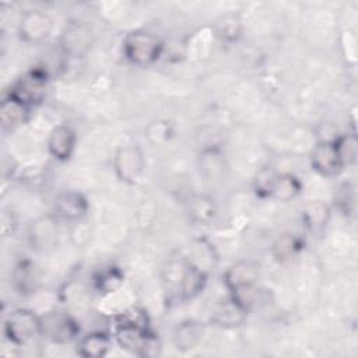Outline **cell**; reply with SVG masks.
<instances>
[{"instance_id": "obj_1", "label": "cell", "mask_w": 358, "mask_h": 358, "mask_svg": "<svg viewBox=\"0 0 358 358\" xmlns=\"http://www.w3.org/2000/svg\"><path fill=\"white\" fill-rule=\"evenodd\" d=\"M122 45L126 59L137 66H148L157 62L164 50V45L158 36L143 29L129 32Z\"/></svg>"}, {"instance_id": "obj_2", "label": "cell", "mask_w": 358, "mask_h": 358, "mask_svg": "<svg viewBox=\"0 0 358 358\" xmlns=\"http://www.w3.org/2000/svg\"><path fill=\"white\" fill-rule=\"evenodd\" d=\"M115 337L123 350L140 357H152L159 351V341L148 326L117 322Z\"/></svg>"}, {"instance_id": "obj_3", "label": "cell", "mask_w": 358, "mask_h": 358, "mask_svg": "<svg viewBox=\"0 0 358 358\" xmlns=\"http://www.w3.org/2000/svg\"><path fill=\"white\" fill-rule=\"evenodd\" d=\"M4 334L14 345H24L42 334V316L25 308L14 309L4 320Z\"/></svg>"}, {"instance_id": "obj_4", "label": "cell", "mask_w": 358, "mask_h": 358, "mask_svg": "<svg viewBox=\"0 0 358 358\" xmlns=\"http://www.w3.org/2000/svg\"><path fill=\"white\" fill-rule=\"evenodd\" d=\"M145 159L137 144H122L113 157V169L119 180L134 185L143 175Z\"/></svg>"}, {"instance_id": "obj_5", "label": "cell", "mask_w": 358, "mask_h": 358, "mask_svg": "<svg viewBox=\"0 0 358 358\" xmlns=\"http://www.w3.org/2000/svg\"><path fill=\"white\" fill-rule=\"evenodd\" d=\"M46 71L42 69H34L22 74L11 87L8 96L21 102L27 108H32L39 103L45 95L46 88Z\"/></svg>"}, {"instance_id": "obj_6", "label": "cell", "mask_w": 358, "mask_h": 358, "mask_svg": "<svg viewBox=\"0 0 358 358\" xmlns=\"http://www.w3.org/2000/svg\"><path fill=\"white\" fill-rule=\"evenodd\" d=\"M59 222L56 215H42L32 221L28 229V241L34 250L49 252L59 242Z\"/></svg>"}, {"instance_id": "obj_7", "label": "cell", "mask_w": 358, "mask_h": 358, "mask_svg": "<svg viewBox=\"0 0 358 358\" xmlns=\"http://www.w3.org/2000/svg\"><path fill=\"white\" fill-rule=\"evenodd\" d=\"M77 322L63 312H48L42 316V334L53 343L66 344L78 334Z\"/></svg>"}, {"instance_id": "obj_8", "label": "cell", "mask_w": 358, "mask_h": 358, "mask_svg": "<svg viewBox=\"0 0 358 358\" xmlns=\"http://www.w3.org/2000/svg\"><path fill=\"white\" fill-rule=\"evenodd\" d=\"M52 27V18L46 13L41 10H29L21 15L18 34L27 43H39L49 36Z\"/></svg>"}, {"instance_id": "obj_9", "label": "cell", "mask_w": 358, "mask_h": 358, "mask_svg": "<svg viewBox=\"0 0 358 358\" xmlns=\"http://www.w3.org/2000/svg\"><path fill=\"white\" fill-rule=\"evenodd\" d=\"M310 165L322 176L338 175L344 165L340 159L334 140H322L310 151Z\"/></svg>"}, {"instance_id": "obj_10", "label": "cell", "mask_w": 358, "mask_h": 358, "mask_svg": "<svg viewBox=\"0 0 358 358\" xmlns=\"http://www.w3.org/2000/svg\"><path fill=\"white\" fill-rule=\"evenodd\" d=\"M259 277L260 267L256 262L239 260L228 267V270L224 274V282L229 292H235L238 289L256 285Z\"/></svg>"}, {"instance_id": "obj_11", "label": "cell", "mask_w": 358, "mask_h": 358, "mask_svg": "<svg viewBox=\"0 0 358 358\" xmlns=\"http://www.w3.org/2000/svg\"><path fill=\"white\" fill-rule=\"evenodd\" d=\"M88 213V201L78 192H63L55 199V215L69 222L83 221Z\"/></svg>"}, {"instance_id": "obj_12", "label": "cell", "mask_w": 358, "mask_h": 358, "mask_svg": "<svg viewBox=\"0 0 358 358\" xmlns=\"http://www.w3.org/2000/svg\"><path fill=\"white\" fill-rule=\"evenodd\" d=\"M77 143L74 130L67 124H59L52 129L48 137V151L57 161H67Z\"/></svg>"}, {"instance_id": "obj_13", "label": "cell", "mask_w": 358, "mask_h": 358, "mask_svg": "<svg viewBox=\"0 0 358 358\" xmlns=\"http://www.w3.org/2000/svg\"><path fill=\"white\" fill-rule=\"evenodd\" d=\"M62 46L66 53L74 56L85 53L91 46L90 27L80 21L69 22L62 35Z\"/></svg>"}, {"instance_id": "obj_14", "label": "cell", "mask_w": 358, "mask_h": 358, "mask_svg": "<svg viewBox=\"0 0 358 358\" xmlns=\"http://www.w3.org/2000/svg\"><path fill=\"white\" fill-rule=\"evenodd\" d=\"M248 312L249 310L245 309L235 298L229 296L215 305L211 313V322L218 327H238L245 322Z\"/></svg>"}, {"instance_id": "obj_15", "label": "cell", "mask_w": 358, "mask_h": 358, "mask_svg": "<svg viewBox=\"0 0 358 358\" xmlns=\"http://www.w3.org/2000/svg\"><path fill=\"white\" fill-rule=\"evenodd\" d=\"M199 169L208 180H222L228 172L225 154L218 147H207L199 154Z\"/></svg>"}, {"instance_id": "obj_16", "label": "cell", "mask_w": 358, "mask_h": 358, "mask_svg": "<svg viewBox=\"0 0 358 358\" xmlns=\"http://www.w3.org/2000/svg\"><path fill=\"white\" fill-rule=\"evenodd\" d=\"M110 347V338L103 331H91L83 336L77 343V354L85 358H101L106 355Z\"/></svg>"}, {"instance_id": "obj_17", "label": "cell", "mask_w": 358, "mask_h": 358, "mask_svg": "<svg viewBox=\"0 0 358 358\" xmlns=\"http://www.w3.org/2000/svg\"><path fill=\"white\" fill-rule=\"evenodd\" d=\"M208 274L203 273L201 270L196 268L194 266L189 264L186 262V267L182 275V280L179 282L178 291L183 299H192L194 298L206 285Z\"/></svg>"}, {"instance_id": "obj_18", "label": "cell", "mask_w": 358, "mask_h": 358, "mask_svg": "<svg viewBox=\"0 0 358 358\" xmlns=\"http://www.w3.org/2000/svg\"><path fill=\"white\" fill-rule=\"evenodd\" d=\"M303 248L302 239L292 232L281 234L271 245V255L278 262H287L296 256Z\"/></svg>"}, {"instance_id": "obj_19", "label": "cell", "mask_w": 358, "mask_h": 358, "mask_svg": "<svg viewBox=\"0 0 358 358\" xmlns=\"http://www.w3.org/2000/svg\"><path fill=\"white\" fill-rule=\"evenodd\" d=\"M187 211L190 218L197 224H208L214 220L217 214V207L214 200L206 194H197L189 200Z\"/></svg>"}, {"instance_id": "obj_20", "label": "cell", "mask_w": 358, "mask_h": 358, "mask_svg": "<svg viewBox=\"0 0 358 358\" xmlns=\"http://www.w3.org/2000/svg\"><path fill=\"white\" fill-rule=\"evenodd\" d=\"M29 108L7 95L0 106V122L3 127H15L22 124L28 117Z\"/></svg>"}, {"instance_id": "obj_21", "label": "cell", "mask_w": 358, "mask_h": 358, "mask_svg": "<svg viewBox=\"0 0 358 358\" xmlns=\"http://www.w3.org/2000/svg\"><path fill=\"white\" fill-rule=\"evenodd\" d=\"M330 218V207L320 200H310L302 210V220L312 231L322 229Z\"/></svg>"}, {"instance_id": "obj_22", "label": "cell", "mask_w": 358, "mask_h": 358, "mask_svg": "<svg viewBox=\"0 0 358 358\" xmlns=\"http://www.w3.org/2000/svg\"><path fill=\"white\" fill-rule=\"evenodd\" d=\"M301 190L302 183L296 176L292 173H278L270 197L278 201H291L301 193Z\"/></svg>"}, {"instance_id": "obj_23", "label": "cell", "mask_w": 358, "mask_h": 358, "mask_svg": "<svg viewBox=\"0 0 358 358\" xmlns=\"http://www.w3.org/2000/svg\"><path fill=\"white\" fill-rule=\"evenodd\" d=\"M201 338V329L197 323L186 322L182 323L175 333V345L178 350L189 351L193 350Z\"/></svg>"}, {"instance_id": "obj_24", "label": "cell", "mask_w": 358, "mask_h": 358, "mask_svg": "<svg viewBox=\"0 0 358 358\" xmlns=\"http://www.w3.org/2000/svg\"><path fill=\"white\" fill-rule=\"evenodd\" d=\"M215 34L224 42H235L242 34V21L236 14H227L215 24Z\"/></svg>"}, {"instance_id": "obj_25", "label": "cell", "mask_w": 358, "mask_h": 358, "mask_svg": "<svg viewBox=\"0 0 358 358\" xmlns=\"http://www.w3.org/2000/svg\"><path fill=\"white\" fill-rule=\"evenodd\" d=\"M334 144L337 147L340 159L344 166L355 164L357 155H358V141H357V136L354 133L344 134V136L334 138Z\"/></svg>"}, {"instance_id": "obj_26", "label": "cell", "mask_w": 358, "mask_h": 358, "mask_svg": "<svg viewBox=\"0 0 358 358\" xmlns=\"http://www.w3.org/2000/svg\"><path fill=\"white\" fill-rule=\"evenodd\" d=\"M277 176H278V172L270 166H264L260 171H257V173L253 178L255 193L262 199L270 197Z\"/></svg>"}, {"instance_id": "obj_27", "label": "cell", "mask_w": 358, "mask_h": 358, "mask_svg": "<svg viewBox=\"0 0 358 358\" xmlns=\"http://www.w3.org/2000/svg\"><path fill=\"white\" fill-rule=\"evenodd\" d=\"M122 284H123V273L116 267H110L102 271L96 277V287L101 292H105V294H110L116 291Z\"/></svg>"}, {"instance_id": "obj_28", "label": "cell", "mask_w": 358, "mask_h": 358, "mask_svg": "<svg viewBox=\"0 0 358 358\" xmlns=\"http://www.w3.org/2000/svg\"><path fill=\"white\" fill-rule=\"evenodd\" d=\"M334 201L337 208L348 215L355 211V189L351 183H343L334 196Z\"/></svg>"}, {"instance_id": "obj_29", "label": "cell", "mask_w": 358, "mask_h": 358, "mask_svg": "<svg viewBox=\"0 0 358 358\" xmlns=\"http://www.w3.org/2000/svg\"><path fill=\"white\" fill-rule=\"evenodd\" d=\"M14 284L15 287L21 291H29L34 287V281H35V273H34V266L29 262H21L15 270H14Z\"/></svg>"}, {"instance_id": "obj_30", "label": "cell", "mask_w": 358, "mask_h": 358, "mask_svg": "<svg viewBox=\"0 0 358 358\" xmlns=\"http://www.w3.org/2000/svg\"><path fill=\"white\" fill-rule=\"evenodd\" d=\"M17 228V220L13 211H3L1 214V234L3 236H10Z\"/></svg>"}]
</instances>
